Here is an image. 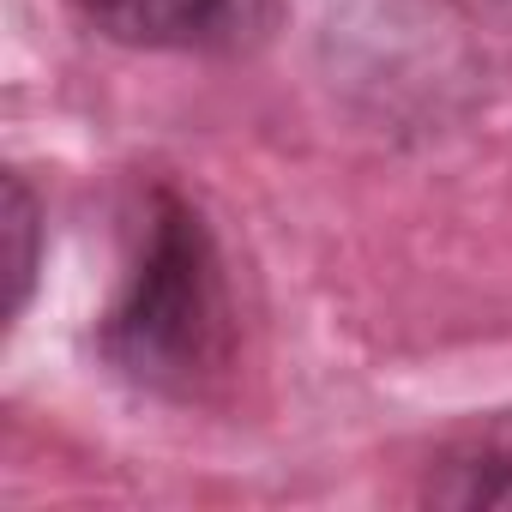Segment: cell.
<instances>
[{"label": "cell", "mask_w": 512, "mask_h": 512, "mask_svg": "<svg viewBox=\"0 0 512 512\" xmlns=\"http://www.w3.org/2000/svg\"><path fill=\"white\" fill-rule=\"evenodd\" d=\"M97 356L133 392L193 404L235 362V302L205 211L157 181L139 205L133 260L97 320Z\"/></svg>", "instance_id": "6da1fadb"}, {"label": "cell", "mask_w": 512, "mask_h": 512, "mask_svg": "<svg viewBox=\"0 0 512 512\" xmlns=\"http://www.w3.org/2000/svg\"><path fill=\"white\" fill-rule=\"evenodd\" d=\"M278 0H73V13L121 43L151 55H223L272 25Z\"/></svg>", "instance_id": "7a4b0ae2"}, {"label": "cell", "mask_w": 512, "mask_h": 512, "mask_svg": "<svg viewBox=\"0 0 512 512\" xmlns=\"http://www.w3.org/2000/svg\"><path fill=\"white\" fill-rule=\"evenodd\" d=\"M416 500L428 506H512V404L482 410L440 434L422 464Z\"/></svg>", "instance_id": "3957f363"}, {"label": "cell", "mask_w": 512, "mask_h": 512, "mask_svg": "<svg viewBox=\"0 0 512 512\" xmlns=\"http://www.w3.org/2000/svg\"><path fill=\"white\" fill-rule=\"evenodd\" d=\"M7 241H13V260H7V278H13L7 320H19L31 308V290H37V272H43V205H37V193H31V181L19 169H7Z\"/></svg>", "instance_id": "277c9868"}]
</instances>
